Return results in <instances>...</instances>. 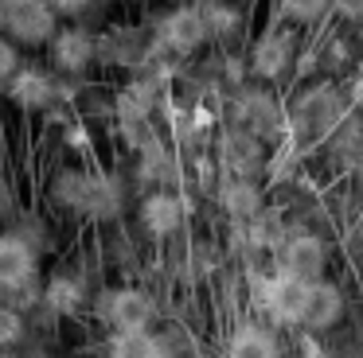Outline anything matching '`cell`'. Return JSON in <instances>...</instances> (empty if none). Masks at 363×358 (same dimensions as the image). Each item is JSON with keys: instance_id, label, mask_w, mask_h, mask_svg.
Instances as JSON below:
<instances>
[{"instance_id": "cell-1", "label": "cell", "mask_w": 363, "mask_h": 358, "mask_svg": "<svg viewBox=\"0 0 363 358\" xmlns=\"http://www.w3.org/2000/svg\"><path fill=\"white\" fill-rule=\"evenodd\" d=\"M63 20L51 12L48 0H9L0 8V35L16 47H51V39L59 35Z\"/></svg>"}, {"instance_id": "cell-2", "label": "cell", "mask_w": 363, "mask_h": 358, "mask_svg": "<svg viewBox=\"0 0 363 358\" xmlns=\"http://www.w3.org/2000/svg\"><path fill=\"white\" fill-rule=\"evenodd\" d=\"M35 272H40V257L35 246L20 233H0V292L4 300L24 288H35Z\"/></svg>"}, {"instance_id": "cell-3", "label": "cell", "mask_w": 363, "mask_h": 358, "mask_svg": "<svg viewBox=\"0 0 363 358\" xmlns=\"http://www.w3.org/2000/svg\"><path fill=\"white\" fill-rule=\"evenodd\" d=\"M102 311H106V323L113 327V335H121V331H149L152 319H157V304H152V296L145 292V288H133V284L113 288V292L106 296Z\"/></svg>"}, {"instance_id": "cell-4", "label": "cell", "mask_w": 363, "mask_h": 358, "mask_svg": "<svg viewBox=\"0 0 363 358\" xmlns=\"http://www.w3.org/2000/svg\"><path fill=\"white\" fill-rule=\"evenodd\" d=\"M207 16L199 12V8H191V4H180V8H172V12L160 20V43L168 47V51H176V54H191V51H199V47L207 43Z\"/></svg>"}, {"instance_id": "cell-5", "label": "cell", "mask_w": 363, "mask_h": 358, "mask_svg": "<svg viewBox=\"0 0 363 358\" xmlns=\"http://www.w3.org/2000/svg\"><path fill=\"white\" fill-rule=\"evenodd\" d=\"M262 308L277 319V323H301L305 319V308H308V284L289 272L266 280L262 284Z\"/></svg>"}, {"instance_id": "cell-6", "label": "cell", "mask_w": 363, "mask_h": 358, "mask_svg": "<svg viewBox=\"0 0 363 358\" xmlns=\"http://www.w3.org/2000/svg\"><path fill=\"white\" fill-rule=\"evenodd\" d=\"M51 67L59 70V74H82V70H90V62L98 59V43L90 31L82 28H59V35L51 39Z\"/></svg>"}, {"instance_id": "cell-7", "label": "cell", "mask_w": 363, "mask_h": 358, "mask_svg": "<svg viewBox=\"0 0 363 358\" xmlns=\"http://www.w3.org/2000/svg\"><path fill=\"white\" fill-rule=\"evenodd\" d=\"M4 93H9L12 105L35 113V109H48L51 101L59 98V86H55V78H51L43 67H20L16 78L4 86Z\"/></svg>"}, {"instance_id": "cell-8", "label": "cell", "mask_w": 363, "mask_h": 358, "mask_svg": "<svg viewBox=\"0 0 363 358\" xmlns=\"http://www.w3.org/2000/svg\"><path fill=\"white\" fill-rule=\"evenodd\" d=\"M184 214H188V207H184V199L172 191H152V195H145V202H141V226L149 233H157V238H168V233L180 230Z\"/></svg>"}, {"instance_id": "cell-9", "label": "cell", "mask_w": 363, "mask_h": 358, "mask_svg": "<svg viewBox=\"0 0 363 358\" xmlns=\"http://www.w3.org/2000/svg\"><path fill=\"white\" fill-rule=\"evenodd\" d=\"M285 272L297 280H305V284H316L324 272V241L313 238V233H301V238H293L289 246H285Z\"/></svg>"}, {"instance_id": "cell-10", "label": "cell", "mask_w": 363, "mask_h": 358, "mask_svg": "<svg viewBox=\"0 0 363 358\" xmlns=\"http://www.w3.org/2000/svg\"><path fill=\"white\" fill-rule=\"evenodd\" d=\"M340 316H344V292H340L332 280L308 284V308H305V319H301V323L320 331V327H332Z\"/></svg>"}, {"instance_id": "cell-11", "label": "cell", "mask_w": 363, "mask_h": 358, "mask_svg": "<svg viewBox=\"0 0 363 358\" xmlns=\"http://www.w3.org/2000/svg\"><path fill=\"white\" fill-rule=\"evenodd\" d=\"M227 358H281L277 339L258 323H242L227 342Z\"/></svg>"}, {"instance_id": "cell-12", "label": "cell", "mask_w": 363, "mask_h": 358, "mask_svg": "<svg viewBox=\"0 0 363 358\" xmlns=\"http://www.w3.org/2000/svg\"><path fill=\"white\" fill-rule=\"evenodd\" d=\"M43 304H48L55 316H79L82 311V304H86V288H82V280H74V277H67V272H59V277H51L48 280V288H43V296H40Z\"/></svg>"}, {"instance_id": "cell-13", "label": "cell", "mask_w": 363, "mask_h": 358, "mask_svg": "<svg viewBox=\"0 0 363 358\" xmlns=\"http://www.w3.org/2000/svg\"><path fill=\"white\" fill-rule=\"evenodd\" d=\"M106 358H168V354H164V342L152 331H121L110 339Z\"/></svg>"}, {"instance_id": "cell-14", "label": "cell", "mask_w": 363, "mask_h": 358, "mask_svg": "<svg viewBox=\"0 0 363 358\" xmlns=\"http://www.w3.org/2000/svg\"><path fill=\"white\" fill-rule=\"evenodd\" d=\"M289 59H293V47H289V39L285 35H266V39H258V47H254V74H262V78H277L285 67H289Z\"/></svg>"}, {"instance_id": "cell-15", "label": "cell", "mask_w": 363, "mask_h": 358, "mask_svg": "<svg viewBox=\"0 0 363 358\" xmlns=\"http://www.w3.org/2000/svg\"><path fill=\"white\" fill-rule=\"evenodd\" d=\"M301 113H305V121L313 125L316 132L332 129V121H336V98H332V90H316L313 98H305Z\"/></svg>"}, {"instance_id": "cell-16", "label": "cell", "mask_w": 363, "mask_h": 358, "mask_svg": "<svg viewBox=\"0 0 363 358\" xmlns=\"http://www.w3.org/2000/svg\"><path fill=\"white\" fill-rule=\"evenodd\" d=\"M28 335V319L24 311H16L12 304H0V350H12L20 347Z\"/></svg>"}, {"instance_id": "cell-17", "label": "cell", "mask_w": 363, "mask_h": 358, "mask_svg": "<svg viewBox=\"0 0 363 358\" xmlns=\"http://www.w3.org/2000/svg\"><path fill=\"white\" fill-rule=\"evenodd\" d=\"M281 12L289 16V20L308 23V20H316V16L328 12V0H281Z\"/></svg>"}, {"instance_id": "cell-18", "label": "cell", "mask_w": 363, "mask_h": 358, "mask_svg": "<svg viewBox=\"0 0 363 358\" xmlns=\"http://www.w3.org/2000/svg\"><path fill=\"white\" fill-rule=\"evenodd\" d=\"M24 67V59H20V47L16 43H9V39L0 35V90L16 78V70Z\"/></svg>"}, {"instance_id": "cell-19", "label": "cell", "mask_w": 363, "mask_h": 358, "mask_svg": "<svg viewBox=\"0 0 363 358\" xmlns=\"http://www.w3.org/2000/svg\"><path fill=\"white\" fill-rule=\"evenodd\" d=\"M227 202H230L235 214H250V210H258V191L246 187V183H235V187H230V195H227Z\"/></svg>"}, {"instance_id": "cell-20", "label": "cell", "mask_w": 363, "mask_h": 358, "mask_svg": "<svg viewBox=\"0 0 363 358\" xmlns=\"http://www.w3.org/2000/svg\"><path fill=\"white\" fill-rule=\"evenodd\" d=\"M48 4L59 20H79V16L86 12V8H94L98 0H48Z\"/></svg>"}, {"instance_id": "cell-21", "label": "cell", "mask_w": 363, "mask_h": 358, "mask_svg": "<svg viewBox=\"0 0 363 358\" xmlns=\"http://www.w3.org/2000/svg\"><path fill=\"white\" fill-rule=\"evenodd\" d=\"M344 20H363V0H328Z\"/></svg>"}, {"instance_id": "cell-22", "label": "cell", "mask_w": 363, "mask_h": 358, "mask_svg": "<svg viewBox=\"0 0 363 358\" xmlns=\"http://www.w3.org/2000/svg\"><path fill=\"white\" fill-rule=\"evenodd\" d=\"M355 101H359V105H363V78H359V82H355Z\"/></svg>"}, {"instance_id": "cell-23", "label": "cell", "mask_w": 363, "mask_h": 358, "mask_svg": "<svg viewBox=\"0 0 363 358\" xmlns=\"http://www.w3.org/2000/svg\"><path fill=\"white\" fill-rule=\"evenodd\" d=\"M0 358H12V350H0Z\"/></svg>"}, {"instance_id": "cell-24", "label": "cell", "mask_w": 363, "mask_h": 358, "mask_svg": "<svg viewBox=\"0 0 363 358\" xmlns=\"http://www.w3.org/2000/svg\"><path fill=\"white\" fill-rule=\"evenodd\" d=\"M28 358H51V354H28Z\"/></svg>"}, {"instance_id": "cell-25", "label": "cell", "mask_w": 363, "mask_h": 358, "mask_svg": "<svg viewBox=\"0 0 363 358\" xmlns=\"http://www.w3.org/2000/svg\"><path fill=\"white\" fill-rule=\"evenodd\" d=\"M4 4H9V0H0V8H4Z\"/></svg>"}, {"instance_id": "cell-26", "label": "cell", "mask_w": 363, "mask_h": 358, "mask_svg": "<svg viewBox=\"0 0 363 358\" xmlns=\"http://www.w3.org/2000/svg\"><path fill=\"white\" fill-rule=\"evenodd\" d=\"M0 304H4V292H0Z\"/></svg>"}]
</instances>
